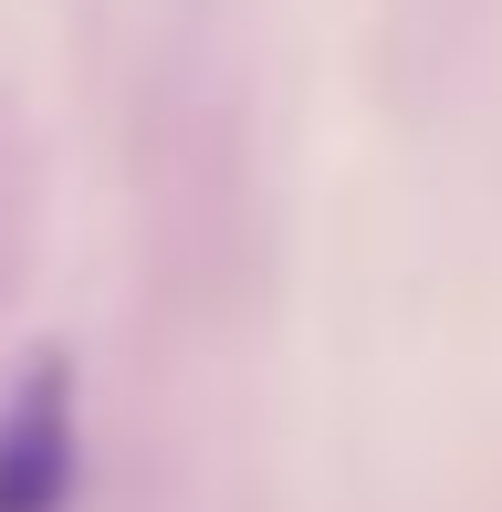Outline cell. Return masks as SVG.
Listing matches in <instances>:
<instances>
[{"label": "cell", "instance_id": "obj_1", "mask_svg": "<svg viewBox=\"0 0 502 512\" xmlns=\"http://www.w3.org/2000/svg\"><path fill=\"white\" fill-rule=\"evenodd\" d=\"M74 481H84L74 356H32L0 387V512H74Z\"/></svg>", "mask_w": 502, "mask_h": 512}]
</instances>
